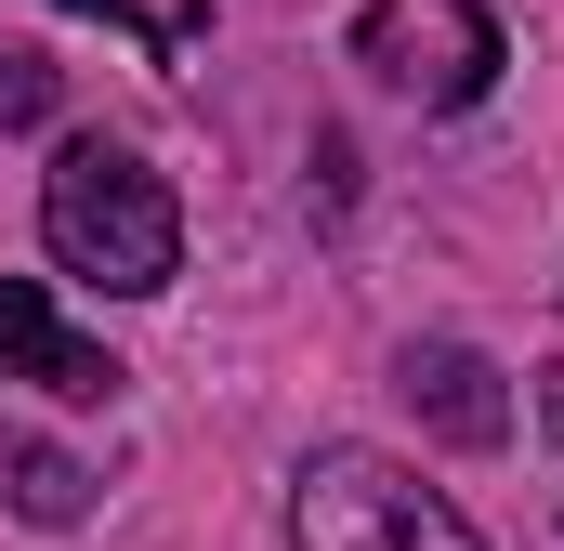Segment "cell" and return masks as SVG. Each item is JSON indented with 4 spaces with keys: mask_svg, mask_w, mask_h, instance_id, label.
Segmentation results:
<instances>
[{
    "mask_svg": "<svg viewBox=\"0 0 564 551\" xmlns=\"http://www.w3.org/2000/svg\"><path fill=\"white\" fill-rule=\"evenodd\" d=\"M0 119H53V66L0 40Z\"/></svg>",
    "mask_w": 564,
    "mask_h": 551,
    "instance_id": "52a82bcc",
    "label": "cell"
},
{
    "mask_svg": "<svg viewBox=\"0 0 564 551\" xmlns=\"http://www.w3.org/2000/svg\"><path fill=\"white\" fill-rule=\"evenodd\" d=\"M355 66L394 93V106H486L512 40L486 0H368L355 13Z\"/></svg>",
    "mask_w": 564,
    "mask_h": 551,
    "instance_id": "3957f363",
    "label": "cell"
},
{
    "mask_svg": "<svg viewBox=\"0 0 564 551\" xmlns=\"http://www.w3.org/2000/svg\"><path fill=\"white\" fill-rule=\"evenodd\" d=\"M394 381H408V408H421L446 446H499V433H512V395H499V368H486L473 342H408Z\"/></svg>",
    "mask_w": 564,
    "mask_h": 551,
    "instance_id": "5b68a950",
    "label": "cell"
},
{
    "mask_svg": "<svg viewBox=\"0 0 564 551\" xmlns=\"http://www.w3.org/2000/svg\"><path fill=\"white\" fill-rule=\"evenodd\" d=\"M0 499H13L26 526H79V512H93V473H79L66 446H40V433L0 420Z\"/></svg>",
    "mask_w": 564,
    "mask_h": 551,
    "instance_id": "8992f818",
    "label": "cell"
},
{
    "mask_svg": "<svg viewBox=\"0 0 564 551\" xmlns=\"http://www.w3.org/2000/svg\"><path fill=\"white\" fill-rule=\"evenodd\" d=\"M289 551H486L459 526V499L421 486L381 446H315L289 473Z\"/></svg>",
    "mask_w": 564,
    "mask_h": 551,
    "instance_id": "7a4b0ae2",
    "label": "cell"
},
{
    "mask_svg": "<svg viewBox=\"0 0 564 551\" xmlns=\"http://www.w3.org/2000/svg\"><path fill=\"white\" fill-rule=\"evenodd\" d=\"M40 237H53V263L79 276V289H106V302H144V289L184 276V210H171V184L144 171L132 144H106V132L53 144V171H40Z\"/></svg>",
    "mask_w": 564,
    "mask_h": 551,
    "instance_id": "6da1fadb",
    "label": "cell"
},
{
    "mask_svg": "<svg viewBox=\"0 0 564 551\" xmlns=\"http://www.w3.org/2000/svg\"><path fill=\"white\" fill-rule=\"evenodd\" d=\"M0 381H40V395H66V408H106L132 368H119L106 342H79L40 276H0Z\"/></svg>",
    "mask_w": 564,
    "mask_h": 551,
    "instance_id": "277c9868",
    "label": "cell"
},
{
    "mask_svg": "<svg viewBox=\"0 0 564 551\" xmlns=\"http://www.w3.org/2000/svg\"><path fill=\"white\" fill-rule=\"evenodd\" d=\"M539 408H552V433H564V368H552V395H539Z\"/></svg>",
    "mask_w": 564,
    "mask_h": 551,
    "instance_id": "9c48e42d",
    "label": "cell"
},
{
    "mask_svg": "<svg viewBox=\"0 0 564 551\" xmlns=\"http://www.w3.org/2000/svg\"><path fill=\"white\" fill-rule=\"evenodd\" d=\"M66 13H106V26H132V40H158V53H184L210 13H132V0H66Z\"/></svg>",
    "mask_w": 564,
    "mask_h": 551,
    "instance_id": "ba28073f",
    "label": "cell"
}]
</instances>
